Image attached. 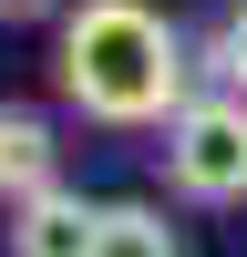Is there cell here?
Here are the masks:
<instances>
[{
    "label": "cell",
    "instance_id": "cell-1",
    "mask_svg": "<svg viewBox=\"0 0 247 257\" xmlns=\"http://www.w3.org/2000/svg\"><path fill=\"white\" fill-rule=\"evenodd\" d=\"M52 72H62V103H72L82 123H113V134H165V123L196 103L185 31L155 0H72Z\"/></svg>",
    "mask_w": 247,
    "mask_h": 257
},
{
    "label": "cell",
    "instance_id": "cell-2",
    "mask_svg": "<svg viewBox=\"0 0 247 257\" xmlns=\"http://www.w3.org/2000/svg\"><path fill=\"white\" fill-rule=\"evenodd\" d=\"M165 185L185 206H247V93H196L165 123Z\"/></svg>",
    "mask_w": 247,
    "mask_h": 257
},
{
    "label": "cell",
    "instance_id": "cell-3",
    "mask_svg": "<svg viewBox=\"0 0 247 257\" xmlns=\"http://www.w3.org/2000/svg\"><path fill=\"white\" fill-rule=\"evenodd\" d=\"M103 206L72 196V185H41L31 206H11V257H93Z\"/></svg>",
    "mask_w": 247,
    "mask_h": 257
},
{
    "label": "cell",
    "instance_id": "cell-4",
    "mask_svg": "<svg viewBox=\"0 0 247 257\" xmlns=\"http://www.w3.org/2000/svg\"><path fill=\"white\" fill-rule=\"evenodd\" d=\"M41 185H62V144L31 103H0V206H31Z\"/></svg>",
    "mask_w": 247,
    "mask_h": 257
},
{
    "label": "cell",
    "instance_id": "cell-5",
    "mask_svg": "<svg viewBox=\"0 0 247 257\" xmlns=\"http://www.w3.org/2000/svg\"><path fill=\"white\" fill-rule=\"evenodd\" d=\"M93 257H185V247H175V226H165V206L113 196V206H103V226H93Z\"/></svg>",
    "mask_w": 247,
    "mask_h": 257
},
{
    "label": "cell",
    "instance_id": "cell-6",
    "mask_svg": "<svg viewBox=\"0 0 247 257\" xmlns=\"http://www.w3.org/2000/svg\"><path fill=\"white\" fill-rule=\"evenodd\" d=\"M206 72H216L226 93H247V0H226V21L206 31Z\"/></svg>",
    "mask_w": 247,
    "mask_h": 257
},
{
    "label": "cell",
    "instance_id": "cell-7",
    "mask_svg": "<svg viewBox=\"0 0 247 257\" xmlns=\"http://www.w3.org/2000/svg\"><path fill=\"white\" fill-rule=\"evenodd\" d=\"M62 0H0V21H52Z\"/></svg>",
    "mask_w": 247,
    "mask_h": 257
}]
</instances>
